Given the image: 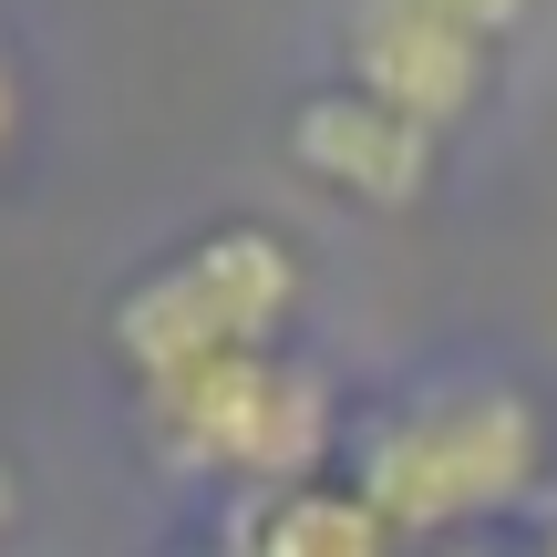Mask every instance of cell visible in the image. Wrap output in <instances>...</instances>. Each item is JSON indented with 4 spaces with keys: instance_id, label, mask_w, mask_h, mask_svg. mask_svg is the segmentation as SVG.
Returning <instances> with one entry per match:
<instances>
[{
    "instance_id": "cell-1",
    "label": "cell",
    "mask_w": 557,
    "mask_h": 557,
    "mask_svg": "<svg viewBox=\"0 0 557 557\" xmlns=\"http://www.w3.org/2000/svg\"><path fill=\"white\" fill-rule=\"evenodd\" d=\"M547 465V423L517 382H434L413 393L403 413H382L361 434V506H372L393 537H444V527H475L506 517V506L537 485Z\"/></svg>"
},
{
    "instance_id": "cell-2",
    "label": "cell",
    "mask_w": 557,
    "mask_h": 557,
    "mask_svg": "<svg viewBox=\"0 0 557 557\" xmlns=\"http://www.w3.org/2000/svg\"><path fill=\"white\" fill-rule=\"evenodd\" d=\"M299 299V259L278 227H218V238L176 248L156 278H135L114 310V351L135 361V382H176L207 361L269 351L278 320Z\"/></svg>"
},
{
    "instance_id": "cell-3",
    "label": "cell",
    "mask_w": 557,
    "mask_h": 557,
    "mask_svg": "<svg viewBox=\"0 0 557 557\" xmlns=\"http://www.w3.org/2000/svg\"><path fill=\"white\" fill-rule=\"evenodd\" d=\"M145 423L176 465L238 485H310V465L331 455V393L289 351H238L207 372L145 382Z\"/></svg>"
},
{
    "instance_id": "cell-4",
    "label": "cell",
    "mask_w": 557,
    "mask_h": 557,
    "mask_svg": "<svg viewBox=\"0 0 557 557\" xmlns=\"http://www.w3.org/2000/svg\"><path fill=\"white\" fill-rule=\"evenodd\" d=\"M434 145L444 135H423L413 114H393V103H372V94H320V103H299V124H289V156L310 165L320 186L361 197V207H413L423 186H434Z\"/></svg>"
},
{
    "instance_id": "cell-5",
    "label": "cell",
    "mask_w": 557,
    "mask_h": 557,
    "mask_svg": "<svg viewBox=\"0 0 557 557\" xmlns=\"http://www.w3.org/2000/svg\"><path fill=\"white\" fill-rule=\"evenodd\" d=\"M403 537L361 506V485H278L248 557H393Z\"/></svg>"
},
{
    "instance_id": "cell-6",
    "label": "cell",
    "mask_w": 557,
    "mask_h": 557,
    "mask_svg": "<svg viewBox=\"0 0 557 557\" xmlns=\"http://www.w3.org/2000/svg\"><path fill=\"white\" fill-rule=\"evenodd\" d=\"M403 11L444 21V32H465L475 52H506V41L527 32V11H537V0H403Z\"/></svg>"
},
{
    "instance_id": "cell-7",
    "label": "cell",
    "mask_w": 557,
    "mask_h": 557,
    "mask_svg": "<svg viewBox=\"0 0 557 557\" xmlns=\"http://www.w3.org/2000/svg\"><path fill=\"white\" fill-rule=\"evenodd\" d=\"M11 135H21V83H11V62H0V156H11Z\"/></svg>"
},
{
    "instance_id": "cell-8",
    "label": "cell",
    "mask_w": 557,
    "mask_h": 557,
    "mask_svg": "<svg viewBox=\"0 0 557 557\" xmlns=\"http://www.w3.org/2000/svg\"><path fill=\"white\" fill-rule=\"evenodd\" d=\"M11 506H21V496H11V475H0V537H11Z\"/></svg>"
},
{
    "instance_id": "cell-9",
    "label": "cell",
    "mask_w": 557,
    "mask_h": 557,
    "mask_svg": "<svg viewBox=\"0 0 557 557\" xmlns=\"http://www.w3.org/2000/svg\"><path fill=\"white\" fill-rule=\"evenodd\" d=\"M547 557H557V506H547Z\"/></svg>"
}]
</instances>
